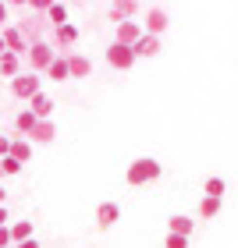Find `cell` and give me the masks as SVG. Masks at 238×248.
I'll return each mask as SVG.
<instances>
[{
  "label": "cell",
  "mask_w": 238,
  "mask_h": 248,
  "mask_svg": "<svg viewBox=\"0 0 238 248\" xmlns=\"http://www.w3.org/2000/svg\"><path fill=\"white\" fill-rule=\"evenodd\" d=\"M160 177V163L153 160V156H142V160H135L128 167V174H124V181H128L132 188H139V185H150Z\"/></svg>",
  "instance_id": "obj_1"
},
{
  "label": "cell",
  "mask_w": 238,
  "mask_h": 248,
  "mask_svg": "<svg viewBox=\"0 0 238 248\" xmlns=\"http://www.w3.org/2000/svg\"><path fill=\"white\" fill-rule=\"evenodd\" d=\"M36 93H43V89H39V75H36V71H21L18 78H11V96H18V99H32Z\"/></svg>",
  "instance_id": "obj_2"
},
{
  "label": "cell",
  "mask_w": 238,
  "mask_h": 248,
  "mask_svg": "<svg viewBox=\"0 0 238 248\" xmlns=\"http://www.w3.org/2000/svg\"><path fill=\"white\" fill-rule=\"evenodd\" d=\"M53 57H57V50H53L50 43H43V39L29 46V64H32V71H36V75H39V71H47V67L53 64Z\"/></svg>",
  "instance_id": "obj_3"
},
{
  "label": "cell",
  "mask_w": 238,
  "mask_h": 248,
  "mask_svg": "<svg viewBox=\"0 0 238 248\" xmlns=\"http://www.w3.org/2000/svg\"><path fill=\"white\" fill-rule=\"evenodd\" d=\"M135 61H139V57H135L132 46H124V43H118V39L110 43V50H107V64H110V67H118V71H128Z\"/></svg>",
  "instance_id": "obj_4"
},
{
  "label": "cell",
  "mask_w": 238,
  "mask_h": 248,
  "mask_svg": "<svg viewBox=\"0 0 238 248\" xmlns=\"http://www.w3.org/2000/svg\"><path fill=\"white\" fill-rule=\"evenodd\" d=\"M0 32H4V43H7L11 53H18V57H29V46H32V43L25 39V32H21L18 25H4Z\"/></svg>",
  "instance_id": "obj_5"
},
{
  "label": "cell",
  "mask_w": 238,
  "mask_h": 248,
  "mask_svg": "<svg viewBox=\"0 0 238 248\" xmlns=\"http://www.w3.org/2000/svg\"><path fill=\"white\" fill-rule=\"evenodd\" d=\"M139 36H146V29L139 25V21H121V25H118V32H114V39L118 43H124V46H135V39H139Z\"/></svg>",
  "instance_id": "obj_6"
},
{
  "label": "cell",
  "mask_w": 238,
  "mask_h": 248,
  "mask_svg": "<svg viewBox=\"0 0 238 248\" xmlns=\"http://www.w3.org/2000/svg\"><path fill=\"white\" fill-rule=\"evenodd\" d=\"M167 25H171V18H167L164 7H150L146 11V32H150V36H160Z\"/></svg>",
  "instance_id": "obj_7"
},
{
  "label": "cell",
  "mask_w": 238,
  "mask_h": 248,
  "mask_svg": "<svg viewBox=\"0 0 238 248\" xmlns=\"http://www.w3.org/2000/svg\"><path fill=\"white\" fill-rule=\"evenodd\" d=\"M121 220V206H118V202H100V209H96V223H100V227H114V223Z\"/></svg>",
  "instance_id": "obj_8"
},
{
  "label": "cell",
  "mask_w": 238,
  "mask_h": 248,
  "mask_svg": "<svg viewBox=\"0 0 238 248\" xmlns=\"http://www.w3.org/2000/svg\"><path fill=\"white\" fill-rule=\"evenodd\" d=\"M135 11H139V0H114L110 4V21L114 25H121V21H128Z\"/></svg>",
  "instance_id": "obj_9"
},
{
  "label": "cell",
  "mask_w": 238,
  "mask_h": 248,
  "mask_svg": "<svg viewBox=\"0 0 238 248\" xmlns=\"http://www.w3.org/2000/svg\"><path fill=\"white\" fill-rule=\"evenodd\" d=\"M135 57H156V53H160V36H150V32H146V36H139L135 39Z\"/></svg>",
  "instance_id": "obj_10"
},
{
  "label": "cell",
  "mask_w": 238,
  "mask_h": 248,
  "mask_svg": "<svg viewBox=\"0 0 238 248\" xmlns=\"http://www.w3.org/2000/svg\"><path fill=\"white\" fill-rule=\"evenodd\" d=\"M29 110H32L39 121H50V114H53V99H50L47 93H36V96L29 99Z\"/></svg>",
  "instance_id": "obj_11"
},
{
  "label": "cell",
  "mask_w": 238,
  "mask_h": 248,
  "mask_svg": "<svg viewBox=\"0 0 238 248\" xmlns=\"http://www.w3.org/2000/svg\"><path fill=\"white\" fill-rule=\"evenodd\" d=\"M21 75V57L18 53H4V57H0V78H18Z\"/></svg>",
  "instance_id": "obj_12"
},
{
  "label": "cell",
  "mask_w": 238,
  "mask_h": 248,
  "mask_svg": "<svg viewBox=\"0 0 238 248\" xmlns=\"http://www.w3.org/2000/svg\"><path fill=\"white\" fill-rule=\"evenodd\" d=\"M53 135H57V128H53V121H39L36 128H32L29 142H39V145H47V142H53Z\"/></svg>",
  "instance_id": "obj_13"
},
{
  "label": "cell",
  "mask_w": 238,
  "mask_h": 248,
  "mask_svg": "<svg viewBox=\"0 0 238 248\" xmlns=\"http://www.w3.org/2000/svg\"><path fill=\"white\" fill-rule=\"evenodd\" d=\"M68 67H71V78H89V71H93L89 57H82V53H68Z\"/></svg>",
  "instance_id": "obj_14"
},
{
  "label": "cell",
  "mask_w": 238,
  "mask_h": 248,
  "mask_svg": "<svg viewBox=\"0 0 238 248\" xmlns=\"http://www.w3.org/2000/svg\"><path fill=\"white\" fill-rule=\"evenodd\" d=\"M192 227H196V220L181 217V213H178V217H171V220H167V234H181V238H188V234H192Z\"/></svg>",
  "instance_id": "obj_15"
},
{
  "label": "cell",
  "mask_w": 238,
  "mask_h": 248,
  "mask_svg": "<svg viewBox=\"0 0 238 248\" xmlns=\"http://www.w3.org/2000/svg\"><path fill=\"white\" fill-rule=\"evenodd\" d=\"M53 39H57V46H75V39H78V29L68 21V25H57L53 29Z\"/></svg>",
  "instance_id": "obj_16"
},
{
  "label": "cell",
  "mask_w": 238,
  "mask_h": 248,
  "mask_svg": "<svg viewBox=\"0 0 238 248\" xmlns=\"http://www.w3.org/2000/svg\"><path fill=\"white\" fill-rule=\"evenodd\" d=\"M36 124H39V117L36 114H32V110L25 107V110H21V114L15 117V128L21 131V135H25V139H29V135H32V128H36Z\"/></svg>",
  "instance_id": "obj_17"
},
{
  "label": "cell",
  "mask_w": 238,
  "mask_h": 248,
  "mask_svg": "<svg viewBox=\"0 0 238 248\" xmlns=\"http://www.w3.org/2000/svg\"><path fill=\"white\" fill-rule=\"evenodd\" d=\"M47 78H53V82H64V78H71V67H68V57H53V64L47 67Z\"/></svg>",
  "instance_id": "obj_18"
},
{
  "label": "cell",
  "mask_w": 238,
  "mask_h": 248,
  "mask_svg": "<svg viewBox=\"0 0 238 248\" xmlns=\"http://www.w3.org/2000/svg\"><path fill=\"white\" fill-rule=\"evenodd\" d=\"M7 156H15V160L29 163V160H32V142H29V139H15V142H11V153H7Z\"/></svg>",
  "instance_id": "obj_19"
},
{
  "label": "cell",
  "mask_w": 238,
  "mask_h": 248,
  "mask_svg": "<svg viewBox=\"0 0 238 248\" xmlns=\"http://www.w3.org/2000/svg\"><path fill=\"white\" fill-rule=\"evenodd\" d=\"M47 21H50L53 29H57V25H68V7L61 4V0H53V4H50V11H47Z\"/></svg>",
  "instance_id": "obj_20"
},
{
  "label": "cell",
  "mask_w": 238,
  "mask_h": 248,
  "mask_svg": "<svg viewBox=\"0 0 238 248\" xmlns=\"http://www.w3.org/2000/svg\"><path fill=\"white\" fill-rule=\"evenodd\" d=\"M221 213V199H213V195H203V202H199V217L203 220H213Z\"/></svg>",
  "instance_id": "obj_21"
},
{
  "label": "cell",
  "mask_w": 238,
  "mask_h": 248,
  "mask_svg": "<svg viewBox=\"0 0 238 248\" xmlns=\"http://www.w3.org/2000/svg\"><path fill=\"white\" fill-rule=\"evenodd\" d=\"M11 238H15V245H18V241H29V238H32V220L11 223Z\"/></svg>",
  "instance_id": "obj_22"
},
{
  "label": "cell",
  "mask_w": 238,
  "mask_h": 248,
  "mask_svg": "<svg viewBox=\"0 0 238 248\" xmlns=\"http://www.w3.org/2000/svg\"><path fill=\"white\" fill-rule=\"evenodd\" d=\"M203 191L213 195V199H221L224 195V181H221V177H206V188H203Z\"/></svg>",
  "instance_id": "obj_23"
},
{
  "label": "cell",
  "mask_w": 238,
  "mask_h": 248,
  "mask_svg": "<svg viewBox=\"0 0 238 248\" xmlns=\"http://www.w3.org/2000/svg\"><path fill=\"white\" fill-rule=\"evenodd\" d=\"M21 167H25L21 160H15V156H4V177H15V174L21 170Z\"/></svg>",
  "instance_id": "obj_24"
},
{
  "label": "cell",
  "mask_w": 238,
  "mask_h": 248,
  "mask_svg": "<svg viewBox=\"0 0 238 248\" xmlns=\"http://www.w3.org/2000/svg\"><path fill=\"white\" fill-rule=\"evenodd\" d=\"M164 248H188V238H181V234H167Z\"/></svg>",
  "instance_id": "obj_25"
},
{
  "label": "cell",
  "mask_w": 238,
  "mask_h": 248,
  "mask_svg": "<svg viewBox=\"0 0 238 248\" xmlns=\"http://www.w3.org/2000/svg\"><path fill=\"white\" fill-rule=\"evenodd\" d=\"M50 4H53V0H29V7L36 11V15H47V11H50Z\"/></svg>",
  "instance_id": "obj_26"
},
{
  "label": "cell",
  "mask_w": 238,
  "mask_h": 248,
  "mask_svg": "<svg viewBox=\"0 0 238 248\" xmlns=\"http://www.w3.org/2000/svg\"><path fill=\"white\" fill-rule=\"evenodd\" d=\"M7 245H15V238H11V227H0V248H7Z\"/></svg>",
  "instance_id": "obj_27"
},
{
  "label": "cell",
  "mask_w": 238,
  "mask_h": 248,
  "mask_svg": "<svg viewBox=\"0 0 238 248\" xmlns=\"http://www.w3.org/2000/svg\"><path fill=\"white\" fill-rule=\"evenodd\" d=\"M11 142H15V139H7V135H0V156H7V153H11Z\"/></svg>",
  "instance_id": "obj_28"
},
{
  "label": "cell",
  "mask_w": 238,
  "mask_h": 248,
  "mask_svg": "<svg viewBox=\"0 0 238 248\" xmlns=\"http://www.w3.org/2000/svg\"><path fill=\"white\" fill-rule=\"evenodd\" d=\"M15 248H39V241H36V238H29V241H18Z\"/></svg>",
  "instance_id": "obj_29"
},
{
  "label": "cell",
  "mask_w": 238,
  "mask_h": 248,
  "mask_svg": "<svg viewBox=\"0 0 238 248\" xmlns=\"http://www.w3.org/2000/svg\"><path fill=\"white\" fill-rule=\"evenodd\" d=\"M4 21H7V4L0 0V29H4Z\"/></svg>",
  "instance_id": "obj_30"
},
{
  "label": "cell",
  "mask_w": 238,
  "mask_h": 248,
  "mask_svg": "<svg viewBox=\"0 0 238 248\" xmlns=\"http://www.w3.org/2000/svg\"><path fill=\"white\" fill-rule=\"evenodd\" d=\"M0 227H7V206H0Z\"/></svg>",
  "instance_id": "obj_31"
},
{
  "label": "cell",
  "mask_w": 238,
  "mask_h": 248,
  "mask_svg": "<svg viewBox=\"0 0 238 248\" xmlns=\"http://www.w3.org/2000/svg\"><path fill=\"white\" fill-rule=\"evenodd\" d=\"M7 53V43H4V32H0V57Z\"/></svg>",
  "instance_id": "obj_32"
},
{
  "label": "cell",
  "mask_w": 238,
  "mask_h": 248,
  "mask_svg": "<svg viewBox=\"0 0 238 248\" xmlns=\"http://www.w3.org/2000/svg\"><path fill=\"white\" fill-rule=\"evenodd\" d=\"M7 7H18V4H29V0H4Z\"/></svg>",
  "instance_id": "obj_33"
},
{
  "label": "cell",
  "mask_w": 238,
  "mask_h": 248,
  "mask_svg": "<svg viewBox=\"0 0 238 248\" xmlns=\"http://www.w3.org/2000/svg\"><path fill=\"white\" fill-rule=\"evenodd\" d=\"M4 199H7V191H4V185H0V206H4Z\"/></svg>",
  "instance_id": "obj_34"
},
{
  "label": "cell",
  "mask_w": 238,
  "mask_h": 248,
  "mask_svg": "<svg viewBox=\"0 0 238 248\" xmlns=\"http://www.w3.org/2000/svg\"><path fill=\"white\" fill-rule=\"evenodd\" d=\"M0 177H4V156H0Z\"/></svg>",
  "instance_id": "obj_35"
},
{
  "label": "cell",
  "mask_w": 238,
  "mask_h": 248,
  "mask_svg": "<svg viewBox=\"0 0 238 248\" xmlns=\"http://www.w3.org/2000/svg\"><path fill=\"white\" fill-rule=\"evenodd\" d=\"M61 4H64V0H61Z\"/></svg>",
  "instance_id": "obj_36"
}]
</instances>
